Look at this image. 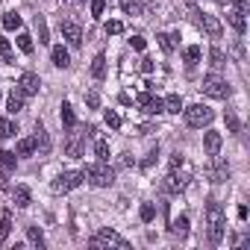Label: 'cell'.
Instances as JSON below:
<instances>
[{
	"instance_id": "6da1fadb",
	"label": "cell",
	"mask_w": 250,
	"mask_h": 250,
	"mask_svg": "<svg viewBox=\"0 0 250 250\" xmlns=\"http://www.w3.org/2000/svg\"><path fill=\"white\" fill-rule=\"evenodd\" d=\"M188 180H191V165L186 162L183 153H177V156L171 159V174L165 177V188L174 191V194H177V191H186Z\"/></svg>"
},
{
	"instance_id": "7a4b0ae2",
	"label": "cell",
	"mask_w": 250,
	"mask_h": 250,
	"mask_svg": "<svg viewBox=\"0 0 250 250\" xmlns=\"http://www.w3.org/2000/svg\"><path fill=\"white\" fill-rule=\"evenodd\" d=\"M206 227H209V241L212 244H221L224 229H227V218H224V209H221L218 200H209L206 203Z\"/></svg>"
},
{
	"instance_id": "3957f363",
	"label": "cell",
	"mask_w": 250,
	"mask_h": 250,
	"mask_svg": "<svg viewBox=\"0 0 250 250\" xmlns=\"http://www.w3.org/2000/svg\"><path fill=\"white\" fill-rule=\"evenodd\" d=\"M83 177H85V180H88L94 188H106V186H112V183H115V171H112L106 162H94V165H85Z\"/></svg>"
},
{
	"instance_id": "277c9868",
	"label": "cell",
	"mask_w": 250,
	"mask_h": 250,
	"mask_svg": "<svg viewBox=\"0 0 250 250\" xmlns=\"http://www.w3.org/2000/svg\"><path fill=\"white\" fill-rule=\"evenodd\" d=\"M183 115H186V124H188V127H194V130H200V127H209V124H212V118H215V112H212L209 106H203V103L183 106Z\"/></svg>"
},
{
	"instance_id": "5b68a950",
	"label": "cell",
	"mask_w": 250,
	"mask_h": 250,
	"mask_svg": "<svg viewBox=\"0 0 250 250\" xmlns=\"http://www.w3.org/2000/svg\"><path fill=\"white\" fill-rule=\"evenodd\" d=\"M200 88H203V94H209V97H215V100H227L229 91H232L229 83H227L224 77H218V74H206Z\"/></svg>"
},
{
	"instance_id": "8992f818",
	"label": "cell",
	"mask_w": 250,
	"mask_h": 250,
	"mask_svg": "<svg viewBox=\"0 0 250 250\" xmlns=\"http://www.w3.org/2000/svg\"><path fill=\"white\" fill-rule=\"evenodd\" d=\"M91 247H118V250H127L130 247V241L124 238V235H118L115 229H109V227H103V229H97V235L88 241Z\"/></svg>"
},
{
	"instance_id": "52a82bcc",
	"label": "cell",
	"mask_w": 250,
	"mask_h": 250,
	"mask_svg": "<svg viewBox=\"0 0 250 250\" xmlns=\"http://www.w3.org/2000/svg\"><path fill=\"white\" fill-rule=\"evenodd\" d=\"M83 180H85V177H83V171H62V174L53 180V191H56V194H68V191H71V188H77Z\"/></svg>"
},
{
	"instance_id": "ba28073f",
	"label": "cell",
	"mask_w": 250,
	"mask_h": 250,
	"mask_svg": "<svg viewBox=\"0 0 250 250\" xmlns=\"http://www.w3.org/2000/svg\"><path fill=\"white\" fill-rule=\"evenodd\" d=\"M139 112H145V115H159V112H165V103H162V97H156L153 91H145V94H139Z\"/></svg>"
},
{
	"instance_id": "9c48e42d",
	"label": "cell",
	"mask_w": 250,
	"mask_h": 250,
	"mask_svg": "<svg viewBox=\"0 0 250 250\" xmlns=\"http://www.w3.org/2000/svg\"><path fill=\"white\" fill-rule=\"evenodd\" d=\"M18 88L24 91V97H33V94H39V88H42V80H39V74H33V71L21 74V80H18Z\"/></svg>"
},
{
	"instance_id": "30bf717a",
	"label": "cell",
	"mask_w": 250,
	"mask_h": 250,
	"mask_svg": "<svg viewBox=\"0 0 250 250\" xmlns=\"http://www.w3.org/2000/svg\"><path fill=\"white\" fill-rule=\"evenodd\" d=\"M62 39H68L71 47H80V44H83V30H80V24L62 21Z\"/></svg>"
},
{
	"instance_id": "8fae6325",
	"label": "cell",
	"mask_w": 250,
	"mask_h": 250,
	"mask_svg": "<svg viewBox=\"0 0 250 250\" xmlns=\"http://www.w3.org/2000/svg\"><path fill=\"white\" fill-rule=\"evenodd\" d=\"M221 145H224V139H221V133H215V130H206V133H203V150H206L209 156H218V150H221Z\"/></svg>"
},
{
	"instance_id": "7c38bea8",
	"label": "cell",
	"mask_w": 250,
	"mask_h": 250,
	"mask_svg": "<svg viewBox=\"0 0 250 250\" xmlns=\"http://www.w3.org/2000/svg\"><path fill=\"white\" fill-rule=\"evenodd\" d=\"M200 27L212 36V39H221V33H224V27H221V21L215 18V15H200Z\"/></svg>"
},
{
	"instance_id": "4fadbf2b",
	"label": "cell",
	"mask_w": 250,
	"mask_h": 250,
	"mask_svg": "<svg viewBox=\"0 0 250 250\" xmlns=\"http://www.w3.org/2000/svg\"><path fill=\"white\" fill-rule=\"evenodd\" d=\"M83 147H85V145H83V136L74 133V136L68 139V145H65V153H68L71 159H77V156H83Z\"/></svg>"
},
{
	"instance_id": "5bb4252c",
	"label": "cell",
	"mask_w": 250,
	"mask_h": 250,
	"mask_svg": "<svg viewBox=\"0 0 250 250\" xmlns=\"http://www.w3.org/2000/svg\"><path fill=\"white\" fill-rule=\"evenodd\" d=\"M209 177H212V183H227L229 180V165L227 162H215L209 168Z\"/></svg>"
},
{
	"instance_id": "9a60e30c",
	"label": "cell",
	"mask_w": 250,
	"mask_h": 250,
	"mask_svg": "<svg viewBox=\"0 0 250 250\" xmlns=\"http://www.w3.org/2000/svg\"><path fill=\"white\" fill-rule=\"evenodd\" d=\"M12 197H15V206H18V209H27L30 200H33V194H30L27 186H15V188H12Z\"/></svg>"
},
{
	"instance_id": "2e32d148",
	"label": "cell",
	"mask_w": 250,
	"mask_h": 250,
	"mask_svg": "<svg viewBox=\"0 0 250 250\" xmlns=\"http://www.w3.org/2000/svg\"><path fill=\"white\" fill-rule=\"evenodd\" d=\"M59 118H62V127H65V130H74V127H77V115H74V109H71V103H68V100L62 103Z\"/></svg>"
},
{
	"instance_id": "e0dca14e",
	"label": "cell",
	"mask_w": 250,
	"mask_h": 250,
	"mask_svg": "<svg viewBox=\"0 0 250 250\" xmlns=\"http://www.w3.org/2000/svg\"><path fill=\"white\" fill-rule=\"evenodd\" d=\"M9 232H12V212L6 209L3 215H0V247L6 244V238H9Z\"/></svg>"
},
{
	"instance_id": "ac0fdd59",
	"label": "cell",
	"mask_w": 250,
	"mask_h": 250,
	"mask_svg": "<svg viewBox=\"0 0 250 250\" xmlns=\"http://www.w3.org/2000/svg\"><path fill=\"white\" fill-rule=\"evenodd\" d=\"M6 109H9L12 115H18V112L24 109V91H21V88H15V91L9 94V100H6Z\"/></svg>"
},
{
	"instance_id": "d6986e66",
	"label": "cell",
	"mask_w": 250,
	"mask_h": 250,
	"mask_svg": "<svg viewBox=\"0 0 250 250\" xmlns=\"http://www.w3.org/2000/svg\"><path fill=\"white\" fill-rule=\"evenodd\" d=\"M33 153H36V136L21 139V142L15 145V156H33Z\"/></svg>"
},
{
	"instance_id": "ffe728a7",
	"label": "cell",
	"mask_w": 250,
	"mask_h": 250,
	"mask_svg": "<svg viewBox=\"0 0 250 250\" xmlns=\"http://www.w3.org/2000/svg\"><path fill=\"white\" fill-rule=\"evenodd\" d=\"M36 147H42V153H50V136L42 124H36Z\"/></svg>"
},
{
	"instance_id": "44dd1931",
	"label": "cell",
	"mask_w": 250,
	"mask_h": 250,
	"mask_svg": "<svg viewBox=\"0 0 250 250\" xmlns=\"http://www.w3.org/2000/svg\"><path fill=\"white\" fill-rule=\"evenodd\" d=\"M53 65H56V68H62V71H65V68H71V56H68V50H65L62 44H59V47H53Z\"/></svg>"
},
{
	"instance_id": "7402d4cb",
	"label": "cell",
	"mask_w": 250,
	"mask_h": 250,
	"mask_svg": "<svg viewBox=\"0 0 250 250\" xmlns=\"http://www.w3.org/2000/svg\"><path fill=\"white\" fill-rule=\"evenodd\" d=\"M91 77H94V80H103V77H106V56H103V53H97V56L91 59Z\"/></svg>"
},
{
	"instance_id": "603a6c76",
	"label": "cell",
	"mask_w": 250,
	"mask_h": 250,
	"mask_svg": "<svg viewBox=\"0 0 250 250\" xmlns=\"http://www.w3.org/2000/svg\"><path fill=\"white\" fill-rule=\"evenodd\" d=\"M183 56H186V65L191 68V65H197V62H200V56H203V50H200L197 44H188V47L183 50Z\"/></svg>"
},
{
	"instance_id": "cb8c5ba5",
	"label": "cell",
	"mask_w": 250,
	"mask_h": 250,
	"mask_svg": "<svg viewBox=\"0 0 250 250\" xmlns=\"http://www.w3.org/2000/svg\"><path fill=\"white\" fill-rule=\"evenodd\" d=\"M209 65H212L215 71H221V68L227 65V56H224L221 47H212V50H209Z\"/></svg>"
},
{
	"instance_id": "d4e9b609",
	"label": "cell",
	"mask_w": 250,
	"mask_h": 250,
	"mask_svg": "<svg viewBox=\"0 0 250 250\" xmlns=\"http://www.w3.org/2000/svg\"><path fill=\"white\" fill-rule=\"evenodd\" d=\"M162 103H165V112H174V115L183 112V97H180V94H168Z\"/></svg>"
},
{
	"instance_id": "484cf974",
	"label": "cell",
	"mask_w": 250,
	"mask_h": 250,
	"mask_svg": "<svg viewBox=\"0 0 250 250\" xmlns=\"http://www.w3.org/2000/svg\"><path fill=\"white\" fill-rule=\"evenodd\" d=\"M171 232L183 238V235L188 232V215H180V218H174V221H171Z\"/></svg>"
},
{
	"instance_id": "4316f807",
	"label": "cell",
	"mask_w": 250,
	"mask_h": 250,
	"mask_svg": "<svg viewBox=\"0 0 250 250\" xmlns=\"http://www.w3.org/2000/svg\"><path fill=\"white\" fill-rule=\"evenodd\" d=\"M18 133V127L9 121V118H0V139H12Z\"/></svg>"
},
{
	"instance_id": "83f0119b",
	"label": "cell",
	"mask_w": 250,
	"mask_h": 250,
	"mask_svg": "<svg viewBox=\"0 0 250 250\" xmlns=\"http://www.w3.org/2000/svg\"><path fill=\"white\" fill-rule=\"evenodd\" d=\"M3 30H9V33L12 30H21V15L18 12H6L3 15Z\"/></svg>"
},
{
	"instance_id": "f1b7e54d",
	"label": "cell",
	"mask_w": 250,
	"mask_h": 250,
	"mask_svg": "<svg viewBox=\"0 0 250 250\" xmlns=\"http://www.w3.org/2000/svg\"><path fill=\"white\" fill-rule=\"evenodd\" d=\"M156 39H159V47H162L165 53H171V50L177 47V36H171V33H159Z\"/></svg>"
},
{
	"instance_id": "f546056e",
	"label": "cell",
	"mask_w": 250,
	"mask_h": 250,
	"mask_svg": "<svg viewBox=\"0 0 250 250\" xmlns=\"http://www.w3.org/2000/svg\"><path fill=\"white\" fill-rule=\"evenodd\" d=\"M27 241H30L33 247H44V235H42V229H39V227H27Z\"/></svg>"
},
{
	"instance_id": "4dcf8cb0",
	"label": "cell",
	"mask_w": 250,
	"mask_h": 250,
	"mask_svg": "<svg viewBox=\"0 0 250 250\" xmlns=\"http://www.w3.org/2000/svg\"><path fill=\"white\" fill-rule=\"evenodd\" d=\"M0 59H3V62H15V50H12L9 39H0Z\"/></svg>"
},
{
	"instance_id": "1f68e13d",
	"label": "cell",
	"mask_w": 250,
	"mask_h": 250,
	"mask_svg": "<svg viewBox=\"0 0 250 250\" xmlns=\"http://www.w3.org/2000/svg\"><path fill=\"white\" fill-rule=\"evenodd\" d=\"M227 18H229V24H232V30H235V33H244V27H247V24H244V15H241L238 9H232Z\"/></svg>"
},
{
	"instance_id": "d6a6232c",
	"label": "cell",
	"mask_w": 250,
	"mask_h": 250,
	"mask_svg": "<svg viewBox=\"0 0 250 250\" xmlns=\"http://www.w3.org/2000/svg\"><path fill=\"white\" fill-rule=\"evenodd\" d=\"M94 156H97V162H109V142L97 139V145H94Z\"/></svg>"
},
{
	"instance_id": "836d02e7",
	"label": "cell",
	"mask_w": 250,
	"mask_h": 250,
	"mask_svg": "<svg viewBox=\"0 0 250 250\" xmlns=\"http://www.w3.org/2000/svg\"><path fill=\"white\" fill-rule=\"evenodd\" d=\"M139 218H142L145 224H150V221L156 218V206H153V203H142V209H139Z\"/></svg>"
},
{
	"instance_id": "e575fe53",
	"label": "cell",
	"mask_w": 250,
	"mask_h": 250,
	"mask_svg": "<svg viewBox=\"0 0 250 250\" xmlns=\"http://www.w3.org/2000/svg\"><path fill=\"white\" fill-rule=\"evenodd\" d=\"M121 9L127 15H139L142 12V0H121Z\"/></svg>"
},
{
	"instance_id": "d590c367",
	"label": "cell",
	"mask_w": 250,
	"mask_h": 250,
	"mask_svg": "<svg viewBox=\"0 0 250 250\" xmlns=\"http://www.w3.org/2000/svg\"><path fill=\"white\" fill-rule=\"evenodd\" d=\"M224 121H227V130H229V133H241V124H238V118L232 115V109L224 112Z\"/></svg>"
},
{
	"instance_id": "8d00e7d4",
	"label": "cell",
	"mask_w": 250,
	"mask_h": 250,
	"mask_svg": "<svg viewBox=\"0 0 250 250\" xmlns=\"http://www.w3.org/2000/svg\"><path fill=\"white\" fill-rule=\"evenodd\" d=\"M0 165H3L6 171H12V168L18 165V159H15V153H12V150H0Z\"/></svg>"
},
{
	"instance_id": "74e56055",
	"label": "cell",
	"mask_w": 250,
	"mask_h": 250,
	"mask_svg": "<svg viewBox=\"0 0 250 250\" xmlns=\"http://www.w3.org/2000/svg\"><path fill=\"white\" fill-rule=\"evenodd\" d=\"M36 30H39V44H47L50 39H47V24L42 15H36Z\"/></svg>"
},
{
	"instance_id": "f35d334b",
	"label": "cell",
	"mask_w": 250,
	"mask_h": 250,
	"mask_svg": "<svg viewBox=\"0 0 250 250\" xmlns=\"http://www.w3.org/2000/svg\"><path fill=\"white\" fill-rule=\"evenodd\" d=\"M88 9H91V18H103V9H106V0H88Z\"/></svg>"
},
{
	"instance_id": "ab89813d",
	"label": "cell",
	"mask_w": 250,
	"mask_h": 250,
	"mask_svg": "<svg viewBox=\"0 0 250 250\" xmlns=\"http://www.w3.org/2000/svg\"><path fill=\"white\" fill-rule=\"evenodd\" d=\"M18 47H21L24 53H33V36H30V33H21V36H18Z\"/></svg>"
},
{
	"instance_id": "60d3db41",
	"label": "cell",
	"mask_w": 250,
	"mask_h": 250,
	"mask_svg": "<svg viewBox=\"0 0 250 250\" xmlns=\"http://www.w3.org/2000/svg\"><path fill=\"white\" fill-rule=\"evenodd\" d=\"M106 36H118V33H124V24L121 21H106Z\"/></svg>"
},
{
	"instance_id": "b9f144b4",
	"label": "cell",
	"mask_w": 250,
	"mask_h": 250,
	"mask_svg": "<svg viewBox=\"0 0 250 250\" xmlns=\"http://www.w3.org/2000/svg\"><path fill=\"white\" fill-rule=\"evenodd\" d=\"M106 127H112V130L121 127V115H118V112H112V109L106 112Z\"/></svg>"
},
{
	"instance_id": "7bdbcfd3",
	"label": "cell",
	"mask_w": 250,
	"mask_h": 250,
	"mask_svg": "<svg viewBox=\"0 0 250 250\" xmlns=\"http://www.w3.org/2000/svg\"><path fill=\"white\" fill-rule=\"evenodd\" d=\"M85 103H88L91 109H97V106H100V94H97V91H88V94H85Z\"/></svg>"
},
{
	"instance_id": "ee69618b",
	"label": "cell",
	"mask_w": 250,
	"mask_h": 250,
	"mask_svg": "<svg viewBox=\"0 0 250 250\" xmlns=\"http://www.w3.org/2000/svg\"><path fill=\"white\" fill-rule=\"evenodd\" d=\"M130 44H133L136 50H145V44H147V42H145V36H133V39H130Z\"/></svg>"
},
{
	"instance_id": "f6af8a7d",
	"label": "cell",
	"mask_w": 250,
	"mask_h": 250,
	"mask_svg": "<svg viewBox=\"0 0 250 250\" xmlns=\"http://www.w3.org/2000/svg\"><path fill=\"white\" fill-rule=\"evenodd\" d=\"M235 9H238V12L244 15V12L250 9V0H235Z\"/></svg>"
},
{
	"instance_id": "bcb514c9",
	"label": "cell",
	"mask_w": 250,
	"mask_h": 250,
	"mask_svg": "<svg viewBox=\"0 0 250 250\" xmlns=\"http://www.w3.org/2000/svg\"><path fill=\"white\" fill-rule=\"evenodd\" d=\"M139 68H142V71H145V74H150V71H153V62H150V59H147V56H145V59H142V65H139Z\"/></svg>"
},
{
	"instance_id": "7dc6e473",
	"label": "cell",
	"mask_w": 250,
	"mask_h": 250,
	"mask_svg": "<svg viewBox=\"0 0 250 250\" xmlns=\"http://www.w3.org/2000/svg\"><path fill=\"white\" fill-rule=\"evenodd\" d=\"M153 162H156V150H150V153H147V159H145V162H142V168H150V165H153Z\"/></svg>"
},
{
	"instance_id": "c3c4849f",
	"label": "cell",
	"mask_w": 250,
	"mask_h": 250,
	"mask_svg": "<svg viewBox=\"0 0 250 250\" xmlns=\"http://www.w3.org/2000/svg\"><path fill=\"white\" fill-rule=\"evenodd\" d=\"M71 3H85V0H71Z\"/></svg>"
},
{
	"instance_id": "681fc988",
	"label": "cell",
	"mask_w": 250,
	"mask_h": 250,
	"mask_svg": "<svg viewBox=\"0 0 250 250\" xmlns=\"http://www.w3.org/2000/svg\"><path fill=\"white\" fill-rule=\"evenodd\" d=\"M221 3H229V0H221Z\"/></svg>"
},
{
	"instance_id": "f907efd6",
	"label": "cell",
	"mask_w": 250,
	"mask_h": 250,
	"mask_svg": "<svg viewBox=\"0 0 250 250\" xmlns=\"http://www.w3.org/2000/svg\"><path fill=\"white\" fill-rule=\"evenodd\" d=\"M0 94H3V91H0Z\"/></svg>"
}]
</instances>
